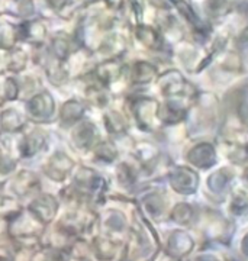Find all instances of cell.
Listing matches in <instances>:
<instances>
[{"label":"cell","instance_id":"7a4b0ae2","mask_svg":"<svg viewBox=\"0 0 248 261\" xmlns=\"http://www.w3.org/2000/svg\"><path fill=\"white\" fill-rule=\"evenodd\" d=\"M190 159L194 164H197V166H211L212 163H213V151H212L211 147H208V145H202V147H199V148H196L193 151L192 154H190Z\"/></svg>","mask_w":248,"mask_h":261},{"label":"cell","instance_id":"6da1fadb","mask_svg":"<svg viewBox=\"0 0 248 261\" xmlns=\"http://www.w3.org/2000/svg\"><path fill=\"white\" fill-rule=\"evenodd\" d=\"M53 100L48 94H39L29 103V109L34 116H48L53 112Z\"/></svg>","mask_w":248,"mask_h":261},{"label":"cell","instance_id":"3957f363","mask_svg":"<svg viewBox=\"0 0 248 261\" xmlns=\"http://www.w3.org/2000/svg\"><path fill=\"white\" fill-rule=\"evenodd\" d=\"M175 181V186L179 189V190H193L194 189V181H196V177L192 173H186V170H182L180 173H177V178H173Z\"/></svg>","mask_w":248,"mask_h":261}]
</instances>
